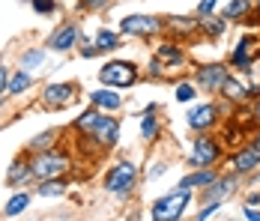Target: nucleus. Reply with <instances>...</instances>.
I'll return each mask as SVG.
<instances>
[{"mask_svg":"<svg viewBox=\"0 0 260 221\" xmlns=\"http://www.w3.org/2000/svg\"><path fill=\"white\" fill-rule=\"evenodd\" d=\"M188 200H191V188H177L171 195L158 197L156 203H153V212L150 215L156 221H174L188 209Z\"/></svg>","mask_w":260,"mask_h":221,"instance_id":"f257e3e1","label":"nucleus"},{"mask_svg":"<svg viewBox=\"0 0 260 221\" xmlns=\"http://www.w3.org/2000/svg\"><path fill=\"white\" fill-rule=\"evenodd\" d=\"M99 81L108 84V87H132L138 81V66L129 63V60H111L99 69Z\"/></svg>","mask_w":260,"mask_h":221,"instance_id":"f03ea898","label":"nucleus"},{"mask_svg":"<svg viewBox=\"0 0 260 221\" xmlns=\"http://www.w3.org/2000/svg\"><path fill=\"white\" fill-rule=\"evenodd\" d=\"M135 182H138V165L135 162H117V168L105 179V188L117 197H126L135 188Z\"/></svg>","mask_w":260,"mask_h":221,"instance_id":"7ed1b4c3","label":"nucleus"},{"mask_svg":"<svg viewBox=\"0 0 260 221\" xmlns=\"http://www.w3.org/2000/svg\"><path fill=\"white\" fill-rule=\"evenodd\" d=\"M161 27H165V21L156 18V15H126L120 21V33H126V36H156Z\"/></svg>","mask_w":260,"mask_h":221,"instance_id":"20e7f679","label":"nucleus"},{"mask_svg":"<svg viewBox=\"0 0 260 221\" xmlns=\"http://www.w3.org/2000/svg\"><path fill=\"white\" fill-rule=\"evenodd\" d=\"M66 168H69V162H66L63 155H57V152L36 155V159L30 162V171H33V176H39V179H54V176H60Z\"/></svg>","mask_w":260,"mask_h":221,"instance_id":"39448f33","label":"nucleus"},{"mask_svg":"<svg viewBox=\"0 0 260 221\" xmlns=\"http://www.w3.org/2000/svg\"><path fill=\"white\" fill-rule=\"evenodd\" d=\"M218 144L207 138V135H201V138H194V147H191V165L194 168H212L215 162H218Z\"/></svg>","mask_w":260,"mask_h":221,"instance_id":"423d86ee","label":"nucleus"},{"mask_svg":"<svg viewBox=\"0 0 260 221\" xmlns=\"http://www.w3.org/2000/svg\"><path fill=\"white\" fill-rule=\"evenodd\" d=\"M75 102V84H51L42 93V105L45 108H66Z\"/></svg>","mask_w":260,"mask_h":221,"instance_id":"0eeeda50","label":"nucleus"},{"mask_svg":"<svg viewBox=\"0 0 260 221\" xmlns=\"http://www.w3.org/2000/svg\"><path fill=\"white\" fill-rule=\"evenodd\" d=\"M224 81H228V69L221 63H207V66L198 69V84L204 90H221Z\"/></svg>","mask_w":260,"mask_h":221,"instance_id":"6e6552de","label":"nucleus"},{"mask_svg":"<svg viewBox=\"0 0 260 221\" xmlns=\"http://www.w3.org/2000/svg\"><path fill=\"white\" fill-rule=\"evenodd\" d=\"M231 165H234L236 173H251L254 168H260V147H257V144H251V147L234 152Z\"/></svg>","mask_w":260,"mask_h":221,"instance_id":"1a4fd4ad","label":"nucleus"},{"mask_svg":"<svg viewBox=\"0 0 260 221\" xmlns=\"http://www.w3.org/2000/svg\"><path fill=\"white\" fill-rule=\"evenodd\" d=\"M75 42H78V27L75 24H63L60 30H54L48 36V48L51 51H69L75 48Z\"/></svg>","mask_w":260,"mask_h":221,"instance_id":"9d476101","label":"nucleus"},{"mask_svg":"<svg viewBox=\"0 0 260 221\" xmlns=\"http://www.w3.org/2000/svg\"><path fill=\"white\" fill-rule=\"evenodd\" d=\"M93 138L102 144V147H114L117 141H120V123L114 120V117H102L96 129H93Z\"/></svg>","mask_w":260,"mask_h":221,"instance_id":"9b49d317","label":"nucleus"},{"mask_svg":"<svg viewBox=\"0 0 260 221\" xmlns=\"http://www.w3.org/2000/svg\"><path fill=\"white\" fill-rule=\"evenodd\" d=\"M215 108L212 105H198L188 117H185V123H188V129H194V132H204V129H209V125L215 123Z\"/></svg>","mask_w":260,"mask_h":221,"instance_id":"f8f14e48","label":"nucleus"},{"mask_svg":"<svg viewBox=\"0 0 260 221\" xmlns=\"http://www.w3.org/2000/svg\"><path fill=\"white\" fill-rule=\"evenodd\" d=\"M215 179H218V176H215L212 168H201V171L188 173V176L180 182V188H207V185H212Z\"/></svg>","mask_w":260,"mask_h":221,"instance_id":"ddd939ff","label":"nucleus"},{"mask_svg":"<svg viewBox=\"0 0 260 221\" xmlns=\"http://www.w3.org/2000/svg\"><path fill=\"white\" fill-rule=\"evenodd\" d=\"M236 192V179L234 176H224V179H215L212 185H207V200H224L228 195H234Z\"/></svg>","mask_w":260,"mask_h":221,"instance_id":"4468645a","label":"nucleus"},{"mask_svg":"<svg viewBox=\"0 0 260 221\" xmlns=\"http://www.w3.org/2000/svg\"><path fill=\"white\" fill-rule=\"evenodd\" d=\"M156 57L161 60V66H182L185 63V54H182L174 42H165V45H158V51H156Z\"/></svg>","mask_w":260,"mask_h":221,"instance_id":"2eb2a0df","label":"nucleus"},{"mask_svg":"<svg viewBox=\"0 0 260 221\" xmlns=\"http://www.w3.org/2000/svg\"><path fill=\"white\" fill-rule=\"evenodd\" d=\"M90 102L96 108H105V111H117L123 99H120V93H114V90H93L90 93Z\"/></svg>","mask_w":260,"mask_h":221,"instance_id":"dca6fc26","label":"nucleus"},{"mask_svg":"<svg viewBox=\"0 0 260 221\" xmlns=\"http://www.w3.org/2000/svg\"><path fill=\"white\" fill-rule=\"evenodd\" d=\"M234 66L236 69H251V39L245 36V39H239L236 42V48H234Z\"/></svg>","mask_w":260,"mask_h":221,"instance_id":"f3484780","label":"nucleus"},{"mask_svg":"<svg viewBox=\"0 0 260 221\" xmlns=\"http://www.w3.org/2000/svg\"><path fill=\"white\" fill-rule=\"evenodd\" d=\"M198 27H201L207 36H221V33H224V18H215V15L209 12V15H201V18H198Z\"/></svg>","mask_w":260,"mask_h":221,"instance_id":"a211bd4d","label":"nucleus"},{"mask_svg":"<svg viewBox=\"0 0 260 221\" xmlns=\"http://www.w3.org/2000/svg\"><path fill=\"white\" fill-rule=\"evenodd\" d=\"M158 135V123H156V114H153V105L144 111V120H141V138L144 141H153Z\"/></svg>","mask_w":260,"mask_h":221,"instance_id":"6ab92c4d","label":"nucleus"},{"mask_svg":"<svg viewBox=\"0 0 260 221\" xmlns=\"http://www.w3.org/2000/svg\"><path fill=\"white\" fill-rule=\"evenodd\" d=\"M99 120H102V114H99V111H96V105H93L87 114H81L78 120H75V129H78V132H90V135H93V129H96V123H99Z\"/></svg>","mask_w":260,"mask_h":221,"instance_id":"aec40b11","label":"nucleus"},{"mask_svg":"<svg viewBox=\"0 0 260 221\" xmlns=\"http://www.w3.org/2000/svg\"><path fill=\"white\" fill-rule=\"evenodd\" d=\"M36 192L42 197H60V195H66V182L57 179V176H54V179H42V185H39Z\"/></svg>","mask_w":260,"mask_h":221,"instance_id":"412c9836","label":"nucleus"},{"mask_svg":"<svg viewBox=\"0 0 260 221\" xmlns=\"http://www.w3.org/2000/svg\"><path fill=\"white\" fill-rule=\"evenodd\" d=\"M221 93H224L228 99H236V102H242V99L248 96V87H245V84H239L236 78H231V75H228V81H224Z\"/></svg>","mask_w":260,"mask_h":221,"instance_id":"4be33fe9","label":"nucleus"},{"mask_svg":"<svg viewBox=\"0 0 260 221\" xmlns=\"http://www.w3.org/2000/svg\"><path fill=\"white\" fill-rule=\"evenodd\" d=\"M165 24L171 27V30H177V33H191V30H198V18H180V15H171Z\"/></svg>","mask_w":260,"mask_h":221,"instance_id":"5701e85b","label":"nucleus"},{"mask_svg":"<svg viewBox=\"0 0 260 221\" xmlns=\"http://www.w3.org/2000/svg\"><path fill=\"white\" fill-rule=\"evenodd\" d=\"M27 203H30V195H24V192H21V195H15L9 203H6V209H3V212H6L9 218H15V215H21V212L27 209Z\"/></svg>","mask_w":260,"mask_h":221,"instance_id":"b1692460","label":"nucleus"},{"mask_svg":"<svg viewBox=\"0 0 260 221\" xmlns=\"http://www.w3.org/2000/svg\"><path fill=\"white\" fill-rule=\"evenodd\" d=\"M117 45H120V39H117L114 30H99V36H96V48L99 51H114Z\"/></svg>","mask_w":260,"mask_h":221,"instance_id":"393cba45","label":"nucleus"},{"mask_svg":"<svg viewBox=\"0 0 260 221\" xmlns=\"http://www.w3.org/2000/svg\"><path fill=\"white\" fill-rule=\"evenodd\" d=\"M248 9H251V0H234L224 6V18H242L248 15Z\"/></svg>","mask_w":260,"mask_h":221,"instance_id":"a878e982","label":"nucleus"},{"mask_svg":"<svg viewBox=\"0 0 260 221\" xmlns=\"http://www.w3.org/2000/svg\"><path fill=\"white\" fill-rule=\"evenodd\" d=\"M30 173H33V171H30V165H21V162H15V165L9 168V173H6V182H9V185H18V179L24 182Z\"/></svg>","mask_w":260,"mask_h":221,"instance_id":"bb28decb","label":"nucleus"},{"mask_svg":"<svg viewBox=\"0 0 260 221\" xmlns=\"http://www.w3.org/2000/svg\"><path fill=\"white\" fill-rule=\"evenodd\" d=\"M27 87H30V75L27 72H18V75L9 78V93H12V96H21Z\"/></svg>","mask_w":260,"mask_h":221,"instance_id":"cd10ccee","label":"nucleus"},{"mask_svg":"<svg viewBox=\"0 0 260 221\" xmlns=\"http://www.w3.org/2000/svg\"><path fill=\"white\" fill-rule=\"evenodd\" d=\"M39 63H45V51H27V54H21V66H39Z\"/></svg>","mask_w":260,"mask_h":221,"instance_id":"c85d7f7f","label":"nucleus"},{"mask_svg":"<svg viewBox=\"0 0 260 221\" xmlns=\"http://www.w3.org/2000/svg\"><path fill=\"white\" fill-rule=\"evenodd\" d=\"M54 144V132H45V135H36V138H33V141H30V149H48Z\"/></svg>","mask_w":260,"mask_h":221,"instance_id":"c756f323","label":"nucleus"},{"mask_svg":"<svg viewBox=\"0 0 260 221\" xmlns=\"http://www.w3.org/2000/svg\"><path fill=\"white\" fill-rule=\"evenodd\" d=\"M194 96H198V90H194L191 84H180V87H177V102H191Z\"/></svg>","mask_w":260,"mask_h":221,"instance_id":"7c9ffc66","label":"nucleus"},{"mask_svg":"<svg viewBox=\"0 0 260 221\" xmlns=\"http://www.w3.org/2000/svg\"><path fill=\"white\" fill-rule=\"evenodd\" d=\"M33 3V9L39 12V15H48V12H54V0H30Z\"/></svg>","mask_w":260,"mask_h":221,"instance_id":"2f4dec72","label":"nucleus"},{"mask_svg":"<svg viewBox=\"0 0 260 221\" xmlns=\"http://www.w3.org/2000/svg\"><path fill=\"white\" fill-rule=\"evenodd\" d=\"M218 206H221V203H218V200H209L207 206H204V209H201V212H198V218L204 221V218H209V215H215V212H218Z\"/></svg>","mask_w":260,"mask_h":221,"instance_id":"473e14b6","label":"nucleus"},{"mask_svg":"<svg viewBox=\"0 0 260 221\" xmlns=\"http://www.w3.org/2000/svg\"><path fill=\"white\" fill-rule=\"evenodd\" d=\"M215 6H218V0H201V6H198V15H209Z\"/></svg>","mask_w":260,"mask_h":221,"instance_id":"72a5a7b5","label":"nucleus"},{"mask_svg":"<svg viewBox=\"0 0 260 221\" xmlns=\"http://www.w3.org/2000/svg\"><path fill=\"white\" fill-rule=\"evenodd\" d=\"M3 93H9V72L0 66V96H3Z\"/></svg>","mask_w":260,"mask_h":221,"instance_id":"f704fd0d","label":"nucleus"},{"mask_svg":"<svg viewBox=\"0 0 260 221\" xmlns=\"http://www.w3.org/2000/svg\"><path fill=\"white\" fill-rule=\"evenodd\" d=\"M161 75H165V69H161V60H153V63H150V78H161Z\"/></svg>","mask_w":260,"mask_h":221,"instance_id":"c9c22d12","label":"nucleus"},{"mask_svg":"<svg viewBox=\"0 0 260 221\" xmlns=\"http://www.w3.org/2000/svg\"><path fill=\"white\" fill-rule=\"evenodd\" d=\"M242 215H245V218H248V221H260V209H254V203H248Z\"/></svg>","mask_w":260,"mask_h":221,"instance_id":"e433bc0d","label":"nucleus"},{"mask_svg":"<svg viewBox=\"0 0 260 221\" xmlns=\"http://www.w3.org/2000/svg\"><path fill=\"white\" fill-rule=\"evenodd\" d=\"M81 54H84V57H96V54H99V48H96V45H84V48H81Z\"/></svg>","mask_w":260,"mask_h":221,"instance_id":"4c0bfd02","label":"nucleus"},{"mask_svg":"<svg viewBox=\"0 0 260 221\" xmlns=\"http://www.w3.org/2000/svg\"><path fill=\"white\" fill-rule=\"evenodd\" d=\"M248 203H260V192H251L248 195Z\"/></svg>","mask_w":260,"mask_h":221,"instance_id":"58836bf2","label":"nucleus"},{"mask_svg":"<svg viewBox=\"0 0 260 221\" xmlns=\"http://www.w3.org/2000/svg\"><path fill=\"white\" fill-rule=\"evenodd\" d=\"M87 3H90L93 9H99V6H105V3H108V0H87Z\"/></svg>","mask_w":260,"mask_h":221,"instance_id":"ea45409f","label":"nucleus"},{"mask_svg":"<svg viewBox=\"0 0 260 221\" xmlns=\"http://www.w3.org/2000/svg\"><path fill=\"white\" fill-rule=\"evenodd\" d=\"M254 120L260 123V102H257V108H254Z\"/></svg>","mask_w":260,"mask_h":221,"instance_id":"a19ab883","label":"nucleus"},{"mask_svg":"<svg viewBox=\"0 0 260 221\" xmlns=\"http://www.w3.org/2000/svg\"><path fill=\"white\" fill-rule=\"evenodd\" d=\"M254 144H257V147H260V132H257V138H254Z\"/></svg>","mask_w":260,"mask_h":221,"instance_id":"79ce46f5","label":"nucleus"},{"mask_svg":"<svg viewBox=\"0 0 260 221\" xmlns=\"http://www.w3.org/2000/svg\"><path fill=\"white\" fill-rule=\"evenodd\" d=\"M257 3H260V0H257Z\"/></svg>","mask_w":260,"mask_h":221,"instance_id":"37998d69","label":"nucleus"}]
</instances>
